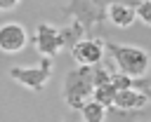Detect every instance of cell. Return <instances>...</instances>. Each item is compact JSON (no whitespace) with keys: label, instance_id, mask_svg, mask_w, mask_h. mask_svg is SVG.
Here are the masks:
<instances>
[{"label":"cell","instance_id":"cell-1","mask_svg":"<svg viewBox=\"0 0 151 122\" xmlns=\"http://www.w3.org/2000/svg\"><path fill=\"white\" fill-rule=\"evenodd\" d=\"M94 66H78L73 70L66 73L64 80V101L68 108L80 110L87 101H92V92H94Z\"/></svg>","mask_w":151,"mask_h":122},{"label":"cell","instance_id":"cell-2","mask_svg":"<svg viewBox=\"0 0 151 122\" xmlns=\"http://www.w3.org/2000/svg\"><path fill=\"white\" fill-rule=\"evenodd\" d=\"M106 52L111 54V59L116 61L118 70L130 75V77H144L149 66H151V59H149V52L142 49V47H134V45H116V42H106Z\"/></svg>","mask_w":151,"mask_h":122},{"label":"cell","instance_id":"cell-3","mask_svg":"<svg viewBox=\"0 0 151 122\" xmlns=\"http://www.w3.org/2000/svg\"><path fill=\"white\" fill-rule=\"evenodd\" d=\"M50 75H52V59H45V56L38 66H14V68H9V77L14 82H19L21 87L31 89V92H42L45 84L50 82Z\"/></svg>","mask_w":151,"mask_h":122},{"label":"cell","instance_id":"cell-4","mask_svg":"<svg viewBox=\"0 0 151 122\" xmlns=\"http://www.w3.org/2000/svg\"><path fill=\"white\" fill-rule=\"evenodd\" d=\"M33 45H35V49H38L45 59H52V56H57V54L64 49L66 38H64V30H59L57 26H52V23H40V26L35 28Z\"/></svg>","mask_w":151,"mask_h":122},{"label":"cell","instance_id":"cell-5","mask_svg":"<svg viewBox=\"0 0 151 122\" xmlns=\"http://www.w3.org/2000/svg\"><path fill=\"white\" fill-rule=\"evenodd\" d=\"M106 52V42L101 38H83L71 47V56L78 66H99Z\"/></svg>","mask_w":151,"mask_h":122},{"label":"cell","instance_id":"cell-6","mask_svg":"<svg viewBox=\"0 0 151 122\" xmlns=\"http://www.w3.org/2000/svg\"><path fill=\"white\" fill-rule=\"evenodd\" d=\"M26 45H28V33L21 23H17V21L0 23V52L2 54H7V56L19 54Z\"/></svg>","mask_w":151,"mask_h":122},{"label":"cell","instance_id":"cell-7","mask_svg":"<svg viewBox=\"0 0 151 122\" xmlns=\"http://www.w3.org/2000/svg\"><path fill=\"white\" fill-rule=\"evenodd\" d=\"M146 101H149V96H146L144 92H137V89H120V92H116L111 108H118V110H137V108H144Z\"/></svg>","mask_w":151,"mask_h":122},{"label":"cell","instance_id":"cell-8","mask_svg":"<svg viewBox=\"0 0 151 122\" xmlns=\"http://www.w3.org/2000/svg\"><path fill=\"white\" fill-rule=\"evenodd\" d=\"M106 16H109V21H111L113 26H118V28H127V26H132L134 19H137L134 9H132L130 5H123V2H111L109 9H106Z\"/></svg>","mask_w":151,"mask_h":122},{"label":"cell","instance_id":"cell-9","mask_svg":"<svg viewBox=\"0 0 151 122\" xmlns=\"http://www.w3.org/2000/svg\"><path fill=\"white\" fill-rule=\"evenodd\" d=\"M106 110L101 103L97 101H87L83 108H80V115H83V122H104L106 120Z\"/></svg>","mask_w":151,"mask_h":122},{"label":"cell","instance_id":"cell-10","mask_svg":"<svg viewBox=\"0 0 151 122\" xmlns=\"http://www.w3.org/2000/svg\"><path fill=\"white\" fill-rule=\"evenodd\" d=\"M113 96H116V89H113L111 82L109 84H101V87H94V92H92V101L101 103L104 108H111L113 106Z\"/></svg>","mask_w":151,"mask_h":122},{"label":"cell","instance_id":"cell-11","mask_svg":"<svg viewBox=\"0 0 151 122\" xmlns=\"http://www.w3.org/2000/svg\"><path fill=\"white\" fill-rule=\"evenodd\" d=\"M134 14H137V19H142V23L151 26V0H142L134 7Z\"/></svg>","mask_w":151,"mask_h":122},{"label":"cell","instance_id":"cell-12","mask_svg":"<svg viewBox=\"0 0 151 122\" xmlns=\"http://www.w3.org/2000/svg\"><path fill=\"white\" fill-rule=\"evenodd\" d=\"M19 2L21 0H0V12H12L19 7Z\"/></svg>","mask_w":151,"mask_h":122},{"label":"cell","instance_id":"cell-13","mask_svg":"<svg viewBox=\"0 0 151 122\" xmlns=\"http://www.w3.org/2000/svg\"><path fill=\"white\" fill-rule=\"evenodd\" d=\"M87 2H92V5H106L109 0H87Z\"/></svg>","mask_w":151,"mask_h":122}]
</instances>
